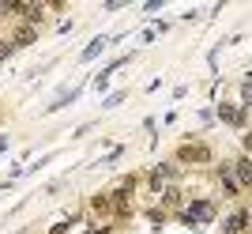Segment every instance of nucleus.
<instances>
[{
  "mask_svg": "<svg viewBox=\"0 0 252 234\" xmlns=\"http://www.w3.org/2000/svg\"><path fill=\"white\" fill-rule=\"evenodd\" d=\"M34 42V27H23L19 34H15V45H31Z\"/></svg>",
  "mask_w": 252,
  "mask_h": 234,
  "instance_id": "obj_1",
  "label": "nucleus"
},
{
  "mask_svg": "<svg viewBox=\"0 0 252 234\" xmlns=\"http://www.w3.org/2000/svg\"><path fill=\"white\" fill-rule=\"evenodd\" d=\"M102 45H105V42H102V38H98V42H91V45H87V49H83V57H87V61H91V57H94V53H98V49H102Z\"/></svg>",
  "mask_w": 252,
  "mask_h": 234,
  "instance_id": "obj_2",
  "label": "nucleus"
}]
</instances>
